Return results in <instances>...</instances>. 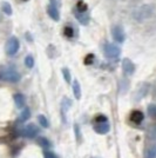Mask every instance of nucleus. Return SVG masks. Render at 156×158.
I'll return each instance as SVG.
<instances>
[{
    "instance_id": "1",
    "label": "nucleus",
    "mask_w": 156,
    "mask_h": 158,
    "mask_svg": "<svg viewBox=\"0 0 156 158\" xmlns=\"http://www.w3.org/2000/svg\"><path fill=\"white\" fill-rule=\"evenodd\" d=\"M153 6L151 5H142L141 7H138L137 10L134 11L133 13V18L136 21H143V20L148 19L151 17L153 14Z\"/></svg>"
},
{
    "instance_id": "2",
    "label": "nucleus",
    "mask_w": 156,
    "mask_h": 158,
    "mask_svg": "<svg viewBox=\"0 0 156 158\" xmlns=\"http://www.w3.org/2000/svg\"><path fill=\"white\" fill-rule=\"evenodd\" d=\"M0 80L8 83H18L20 80V74L13 69H5L0 71Z\"/></svg>"
},
{
    "instance_id": "3",
    "label": "nucleus",
    "mask_w": 156,
    "mask_h": 158,
    "mask_svg": "<svg viewBox=\"0 0 156 158\" xmlns=\"http://www.w3.org/2000/svg\"><path fill=\"white\" fill-rule=\"evenodd\" d=\"M103 52L106 58H108V59H116L117 57L120 56V53H121V50L115 44H106L103 48Z\"/></svg>"
},
{
    "instance_id": "4",
    "label": "nucleus",
    "mask_w": 156,
    "mask_h": 158,
    "mask_svg": "<svg viewBox=\"0 0 156 158\" xmlns=\"http://www.w3.org/2000/svg\"><path fill=\"white\" fill-rule=\"evenodd\" d=\"M20 48V43L18 38L11 37L6 44V53L8 56H15Z\"/></svg>"
},
{
    "instance_id": "5",
    "label": "nucleus",
    "mask_w": 156,
    "mask_h": 158,
    "mask_svg": "<svg viewBox=\"0 0 156 158\" xmlns=\"http://www.w3.org/2000/svg\"><path fill=\"white\" fill-rule=\"evenodd\" d=\"M38 133H39V127L34 124H28L21 130V135L26 138H34L38 136Z\"/></svg>"
},
{
    "instance_id": "6",
    "label": "nucleus",
    "mask_w": 156,
    "mask_h": 158,
    "mask_svg": "<svg viewBox=\"0 0 156 158\" xmlns=\"http://www.w3.org/2000/svg\"><path fill=\"white\" fill-rule=\"evenodd\" d=\"M111 35L117 43H123L126 39V33H124L123 28L121 26H117V25L111 28Z\"/></svg>"
},
{
    "instance_id": "7",
    "label": "nucleus",
    "mask_w": 156,
    "mask_h": 158,
    "mask_svg": "<svg viewBox=\"0 0 156 158\" xmlns=\"http://www.w3.org/2000/svg\"><path fill=\"white\" fill-rule=\"evenodd\" d=\"M122 70H123L124 74L131 76L133 73L135 72V65L133 64V61L130 59L126 58V59H123V61H122Z\"/></svg>"
},
{
    "instance_id": "8",
    "label": "nucleus",
    "mask_w": 156,
    "mask_h": 158,
    "mask_svg": "<svg viewBox=\"0 0 156 158\" xmlns=\"http://www.w3.org/2000/svg\"><path fill=\"white\" fill-rule=\"evenodd\" d=\"M94 130L98 133H100V135H104V133L109 132L111 125H109V123L107 120H102V122H100V123H98L96 125L94 126Z\"/></svg>"
},
{
    "instance_id": "9",
    "label": "nucleus",
    "mask_w": 156,
    "mask_h": 158,
    "mask_svg": "<svg viewBox=\"0 0 156 158\" xmlns=\"http://www.w3.org/2000/svg\"><path fill=\"white\" fill-rule=\"evenodd\" d=\"M47 13L51 17V19H53L54 21H59L60 20V12L58 10V6L55 5H48L47 6Z\"/></svg>"
},
{
    "instance_id": "10",
    "label": "nucleus",
    "mask_w": 156,
    "mask_h": 158,
    "mask_svg": "<svg viewBox=\"0 0 156 158\" xmlns=\"http://www.w3.org/2000/svg\"><path fill=\"white\" fill-rule=\"evenodd\" d=\"M75 17L80 24L82 25H87L89 23V15L86 13V12H79V11H75Z\"/></svg>"
},
{
    "instance_id": "11",
    "label": "nucleus",
    "mask_w": 156,
    "mask_h": 158,
    "mask_svg": "<svg viewBox=\"0 0 156 158\" xmlns=\"http://www.w3.org/2000/svg\"><path fill=\"white\" fill-rule=\"evenodd\" d=\"M14 103H15L17 107L24 109V107H25V97H24L22 94H20V93L14 94Z\"/></svg>"
},
{
    "instance_id": "12",
    "label": "nucleus",
    "mask_w": 156,
    "mask_h": 158,
    "mask_svg": "<svg viewBox=\"0 0 156 158\" xmlns=\"http://www.w3.org/2000/svg\"><path fill=\"white\" fill-rule=\"evenodd\" d=\"M73 92L76 99L81 98V89H80V84H79L78 80H74L73 81Z\"/></svg>"
},
{
    "instance_id": "13",
    "label": "nucleus",
    "mask_w": 156,
    "mask_h": 158,
    "mask_svg": "<svg viewBox=\"0 0 156 158\" xmlns=\"http://www.w3.org/2000/svg\"><path fill=\"white\" fill-rule=\"evenodd\" d=\"M1 10H2V12L6 14V15H12L13 13V11H12V6L10 5V2H2V5H1Z\"/></svg>"
},
{
    "instance_id": "14",
    "label": "nucleus",
    "mask_w": 156,
    "mask_h": 158,
    "mask_svg": "<svg viewBox=\"0 0 156 158\" xmlns=\"http://www.w3.org/2000/svg\"><path fill=\"white\" fill-rule=\"evenodd\" d=\"M31 117V111L28 107H24V111L20 114V122H26L27 119Z\"/></svg>"
},
{
    "instance_id": "15",
    "label": "nucleus",
    "mask_w": 156,
    "mask_h": 158,
    "mask_svg": "<svg viewBox=\"0 0 156 158\" xmlns=\"http://www.w3.org/2000/svg\"><path fill=\"white\" fill-rule=\"evenodd\" d=\"M38 119H39V123L41 126H44V127H48V125H49V123H48V120H47V118H46L44 114H40L39 117H38Z\"/></svg>"
},
{
    "instance_id": "16",
    "label": "nucleus",
    "mask_w": 156,
    "mask_h": 158,
    "mask_svg": "<svg viewBox=\"0 0 156 158\" xmlns=\"http://www.w3.org/2000/svg\"><path fill=\"white\" fill-rule=\"evenodd\" d=\"M25 65L28 69H32L33 66H34V59H33L32 56H27L26 58H25Z\"/></svg>"
},
{
    "instance_id": "17",
    "label": "nucleus",
    "mask_w": 156,
    "mask_h": 158,
    "mask_svg": "<svg viewBox=\"0 0 156 158\" xmlns=\"http://www.w3.org/2000/svg\"><path fill=\"white\" fill-rule=\"evenodd\" d=\"M64 34H65L67 38H73V34H74V31L73 28L69 26H66L65 30H64Z\"/></svg>"
},
{
    "instance_id": "18",
    "label": "nucleus",
    "mask_w": 156,
    "mask_h": 158,
    "mask_svg": "<svg viewBox=\"0 0 156 158\" xmlns=\"http://www.w3.org/2000/svg\"><path fill=\"white\" fill-rule=\"evenodd\" d=\"M39 144L42 146V148H48L49 145H51V143L48 142V139L45 138V137H40L39 138Z\"/></svg>"
},
{
    "instance_id": "19",
    "label": "nucleus",
    "mask_w": 156,
    "mask_h": 158,
    "mask_svg": "<svg viewBox=\"0 0 156 158\" xmlns=\"http://www.w3.org/2000/svg\"><path fill=\"white\" fill-rule=\"evenodd\" d=\"M76 10H78L79 12H86L87 11V5H86L85 2H79L78 6H76Z\"/></svg>"
},
{
    "instance_id": "20",
    "label": "nucleus",
    "mask_w": 156,
    "mask_h": 158,
    "mask_svg": "<svg viewBox=\"0 0 156 158\" xmlns=\"http://www.w3.org/2000/svg\"><path fill=\"white\" fill-rule=\"evenodd\" d=\"M62 74H64V77H65L66 81H67V83H71V74H69L68 69H64V70H62Z\"/></svg>"
},
{
    "instance_id": "21",
    "label": "nucleus",
    "mask_w": 156,
    "mask_h": 158,
    "mask_svg": "<svg viewBox=\"0 0 156 158\" xmlns=\"http://www.w3.org/2000/svg\"><path fill=\"white\" fill-rule=\"evenodd\" d=\"M147 158H156V149L155 148H154V149H151V150H149Z\"/></svg>"
},
{
    "instance_id": "22",
    "label": "nucleus",
    "mask_w": 156,
    "mask_h": 158,
    "mask_svg": "<svg viewBox=\"0 0 156 158\" xmlns=\"http://www.w3.org/2000/svg\"><path fill=\"white\" fill-rule=\"evenodd\" d=\"M44 156H45V158H58L55 153H53V152H49V151H46Z\"/></svg>"
},
{
    "instance_id": "23",
    "label": "nucleus",
    "mask_w": 156,
    "mask_h": 158,
    "mask_svg": "<svg viewBox=\"0 0 156 158\" xmlns=\"http://www.w3.org/2000/svg\"><path fill=\"white\" fill-rule=\"evenodd\" d=\"M51 4H52V5H55V6H59V2L57 0H51Z\"/></svg>"
},
{
    "instance_id": "24",
    "label": "nucleus",
    "mask_w": 156,
    "mask_h": 158,
    "mask_svg": "<svg viewBox=\"0 0 156 158\" xmlns=\"http://www.w3.org/2000/svg\"><path fill=\"white\" fill-rule=\"evenodd\" d=\"M22 1H28V0H22Z\"/></svg>"
}]
</instances>
